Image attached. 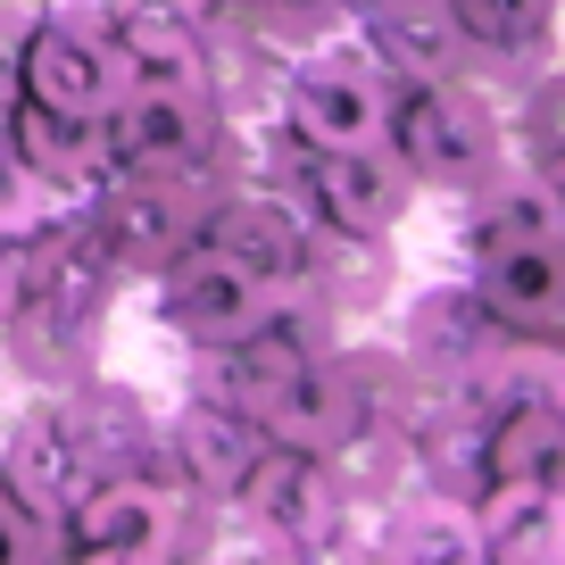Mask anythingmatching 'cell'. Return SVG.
<instances>
[{"label":"cell","mask_w":565,"mask_h":565,"mask_svg":"<svg viewBox=\"0 0 565 565\" xmlns=\"http://www.w3.org/2000/svg\"><path fill=\"white\" fill-rule=\"evenodd\" d=\"M391 141H399V167L433 192H482V183L508 167V125L482 92L466 84H416L391 108Z\"/></svg>","instance_id":"obj_1"},{"label":"cell","mask_w":565,"mask_h":565,"mask_svg":"<svg viewBox=\"0 0 565 565\" xmlns=\"http://www.w3.org/2000/svg\"><path fill=\"white\" fill-rule=\"evenodd\" d=\"M282 300H291V282H266L258 266L225 258V249H192V258L159 282V324L175 341H192V350H225V341L275 324Z\"/></svg>","instance_id":"obj_2"},{"label":"cell","mask_w":565,"mask_h":565,"mask_svg":"<svg viewBox=\"0 0 565 565\" xmlns=\"http://www.w3.org/2000/svg\"><path fill=\"white\" fill-rule=\"evenodd\" d=\"M282 125L300 150H374L391 141V92L358 51H317L282 84Z\"/></svg>","instance_id":"obj_3"},{"label":"cell","mask_w":565,"mask_h":565,"mask_svg":"<svg viewBox=\"0 0 565 565\" xmlns=\"http://www.w3.org/2000/svg\"><path fill=\"white\" fill-rule=\"evenodd\" d=\"M18 92L51 108H84L100 117L117 100V58H108V18H75V9H51V18L25 25L18 42Z\"/></svg>","instance_id":"obj_4"},{"label":"cell","mask_w":565,"mask_h":565,"mask_svg":"<svg viewBox=\"0 0 565 565\" xmlns=\"http://www.w3.org/2000/svg\"><path fill=\"white\" fill-rule=\"evenodd\" d=\"M100 134H108V167H134L141 183L192 175L200 150H209L200 92H117L100 108Z\"/></svg>","instance_id":"obj_5"},{"label":"cell","mask_w":565,"mask_h":565,"mask_svg":"<svg viewBox=\"0 0 565 565\" xmlns=\"http://www.w3.org/2000/svg\"><path fill=\"white\" fill-rule=\"evenodd\" d=\"M317 159V192H324V225L350 242H383L416 200V175L391 159V141L374 150H308Z\"/></svg>","instance_id":"obj_6"},{"label":"cell","mask_w":565,"mask_h":565,"mask_svg":"<svg viewBox=\"0 0 565 565\" xmlns=\"http://www.w3.org/2000/svg\"><path fill=\"white\" fill-rule=\"evenodd\" d=\"M565 242H499L475 249V275L466 291L482 300V317L508 324V333H548L565 317Z\"/></svg>","instance_id":"obj_7"},{"label":"cell","mask_w":565,"mask_h":565,"mask_svg":"<svg viewBox=\"0 0 565 565\" xmlns=\"http://www.w3.org/2000/svg\"><path fill=\"white\" fill-rule=\"evenodd\" d=\"M175 524H183V508L141 475L84 482V491H75V548H84V557H167V548H175Z\"/></svg>","instance_id":"obj_8"},{"label":"cell","mask_w":565,"mask_h":565,"mask_svg":"<svg viewBox=\"0 0 565 565\" xmlns=\"http://www.w3.org/2000/svg\"><path fill=\"white\" fill-rule=\"evenodd\" d=\"M108 58H117V92H200L209 84V51H200L192 18H175L167 0H134L125 18H108Z\"/></svg>","instance_id":"obj_9"},{"label":"cell","mask_w":565,"mask_h":565,"mask_svg":"<svg viewBox=\"0 0 565 565\" xmlns=\"http://www.w3.org/2000/svg\"><path fill=\"white\" fill-rule=\"evenodd\" d=\"M466 515H475L482 557H508V565L565 557V491L557 482H491Z\"/></svg>","instance_id":"obj_10"},{"label":"cell","mask_w":565,"mask_h":565,"mask_svg":"<svg viewBox=\"0 0 565 565\" xmlns=\"http://www.w3.org/2000/svg\"><path fill=\"white\" fill-rule=\"evenodd\" d=\"M258 449H266V433L242 416V407H225V399H192V407L175 416L183 482H192V491H209V499H233V491H242V475L258 466Z\"/></svg>","instance_id":"obj_11"},{"label":"cell","mask_w":565,"mask_h":565,"mask_svg":"<svg viewBox=\"0 0 565 565\" xmlns=\"http://www.w3.org/2000/svg\"><path fill=\"white\" fill-rule=\"evenodd\" d=\"M9 150H25V159L58 183V192L108 175V134H100V117H84V108H51V100H25V92H18V117H9Z\"/></svg>","instance_id":"obj_12"},{"label":"cell","mask_w":565,"mask_h":565,"mask_svg":"<svg viewBox=\"0 0 565 565\" xmlns=\"http://www.w3.org/2000/svg\"><path fill=\"white\" fill-rule=\"evenodd\" d=\"M482 449H491V482H557L565 407H557V399H508Z\"/></svg>","instance_id":"obj_13"},{"label":"cell","mask_w":565,"mask_h":565,"mask_svg":"<svg viewBox=\"0 0 565 565\" xmlns=\"http://www.w3.org/2000/svg\"><path fill=\"white\" fill-rule=\"evenodd\" d=\"M84 449L67 441V424L58 416H25L18 424V441H9V491L25 499V508H42V515H58L67 508V491H84Z\"/></svg>","instance_id":"obj_14"},{"label":"cell","mask_w":565,"mask_h":565,"mask_svg":"<svg viewBox=\"0 0 565 565\" xmlns=\"http://www.w3.org/2000/svg\"><path fill=\"white\" fill-rule=\"evenodd\" d=\"M499 242H565V209L548 192V175H524V183H482L475 192V249H499Z\"/></svg>","instance_id":"obj_15"},{"label":"cell","mask_w":565,"mask_h":565,"mask_svg":"<svg viewBox=\"0 0 565 565\" xmlns=\"http://www.w3.org/2000/svg\"><path fill=\"white\" fill-rule=\"evenodd\" d=\"M374 548H391V557H458V565L482 557L475 515L449 508V499H424V508H407V515H383V541Z\"/></svg>","instance_id":"obj_16"},{"label":"cell","mask_w":565,"mask_h":565,"mask_svg":"<svg viewBox=\"0 0 565 565\" xmlns=\"http://www.w3.org/2000/svg\"><path fill=\"white\" fill-rule=\"evenodd\" d=\"M67 209V192H58L51 175H42L25 150H0V242H25V233H42L51 216Z\"/></svg>","instance_id":"obj_17"},{"label":"cell","mask_w":565,"mask_h":565,"mask_svg":"<svg viewBox=\"0 0 565 565\" xmlns=\"http://www.w3.org/2000/svg\"><path fill=\"white\" fill-rule=\"evenodd\" d=\"M449 25H458L466 42H499V51H515V42H532L548 25V0H449Z\"/></svg>","instance_id":"obj_18"},{"label":"cell","mask_w":565,"mask_h":565,"mask_svg":"<svg viewBox=\"0 0 565 565\" xmlns=\"http://www.w3.org/2000/svg\"><path fill=\"white\" fill-rule=\"evenodd\" d=\"M51 524V515L42 508H25L18 491H9V482H0V557H51L58 548V532H42Z\"/></svg>","instance_id":"obj_19"},{"label":"cell","mask_w":565,"mask_h":565,"mask_svg":"<svg viewBox=\"0 0 565 565\" xmlns=\"http://www.w3.org/2000/svg\"><path fill=\"white\" fill-rule=\"evenodd\" d=\"M9 117H18V92H0V150H9Z\"/></svg>","instance_id":"obj_20"}]
</instances>
